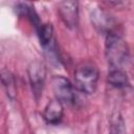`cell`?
Segmentation results:
<instances>
[{
  "instance_id": "cell-10",
  "label": "cell",
  "mask_w": 134,
  "mask_h": 134,
  "mask_svg": "<svg viewBox=\"0 0 134 134\" xmlns=\"http://www.w3.org/2000/svg\"><path fill=\"white\" fill-rule=\"evenodd\" d=\"M109 134H127L125 122L120 116H116L112 121Z\"/></svg>"
},
{
  "instance_id": "cell-3",
  "label": "cell",
  "mask_w": 134,
  "mask_h": 134,
  "mask_svg": "<svg viewBox=\"0 0 134 134\" xmlns=\"http://www.w3.org/2000/svg\"><path fill=\"white\" fill-rule=\"evenodd\" d=\"M27 75L32 94L36 99H39L43 93L42 91L46 80L45 65L40 61H32L27 67Z\"/></svg>"
},
{
  "instance_id": "cell-6",
  "label": "cell",
  "mask_w": 134,
  "mask_h": 134,
  "mask_svg": "<svg viewBox=\"0 0 134 134\" xmlns=\"http://www.w3.org/2000/svg\"><path fill=\"white\" fill-rule=\"evenodd\" d=\"M58 13L66 27L73 29L79 23V3L76 1H62L59 3Z\"/></svg>"
},
{
  "instance_id": "cell-9",
  "label": "cell",
  "mask_w": 134,
  "mask_h": 134,
  "mask_svg": "<svg viewBox=\"0 0 134 134\" xmlns=\"http://www.w3.org/2000/svg\"><path fill=\"white\" fill-rule=\"evenodd\" d=\"M0 82L2 87L5 90L6 95L12 100H14L17 96V87H16V82L13 73L7 69L0 70Z\"/></svg>"
},
{
  "instance_id": "cell-4",
  "label": "cell",
  "mask_w": 134,
  "mask_h": 134,
  "mask_svg": "<svg viewBox=\"0 0 134 134\" xmlns=\"http://www.w3.org/2000/svg\"><path fill=\"white\" fill-rule=\"evenodd\" d=\"M52 90L54 96L63 105H71L75 100L73 86L68 79L63 75H54L52 77Z\"/></svg>"
},
{
  "instance_id": "cell-5",
  "label": "cell",
  "mask_w": 134,
  "mask_h": 134,
  "mask_svg": "<svg viewBox=\"0 0 134 134\" xmlns=\"http://www.w3.org/2000/svg\"><path fill=\"white\" fill-rule=\"evenodd\" d=\"M90 20L94 28L104 35H108L112 31H115V20L107 12L100 8H94L90 13Z\"/></svg>"
},
{
  "instance_id": "cell-1",
  "label": "cell",
  "mask_w": 134,
  "mask_h": 134,
  "mask_svg": "<svg viewBox=\"0 0 134 134\" xmlns=\"http://www.w3.org/2000/svg\"><path fill=\"white\" fill-rule=\"evenodd\" d=\"M105 53L111 69H122L130 60L129 46L116 31H112L106 36Z\"/></svg>"
},
{
  "instance_id": "cell-7",
  "label": "cell",
  "mask_w": 134,
  "mask_h": 134,
  "mask_svg": "<svg viewBox=\"0 0 134 134\" xmlns=\"http://www.w3.org/2000/svg\"><path fill=\"white\" fill-rule=\"evenodd\" d=\"M64 115V105L57 98L50 99L44 108L43 118L48 125L55 126L60 124Z\"/></svg>"
},
{
  "instance_id": "cell-2",
  "label": "cell",
  "mask_w": 134,
  "mask_h": 134,
  "mask_svg": "<svg viewBox=\"0 0 134 134\" xmlns=\"http://www.w3.org/2000/svg\"><path fill=\"white\" fill-rule=\"evenodd\" d=\"M99 71L91 63L79 65L74 71V84L79 91L84 94H93L97 88Z\"/></svg>"
},
{
  "instance_id": "cell-8",
  "label": "cell",
  "mask_w": 134,
  "mask_h": 134,
  "mask_svg": "<svg viewBox=\"0 0 134 134\" xmlns=\"http://www.w3.org/2000/svg\"><path fill=\"white\" fill-rule=\"evenodd\" d=\"M107 81L114 88L122 89L130 86V81L124 69H111L108 73Z\"/></svg>"
}]
</instances>
